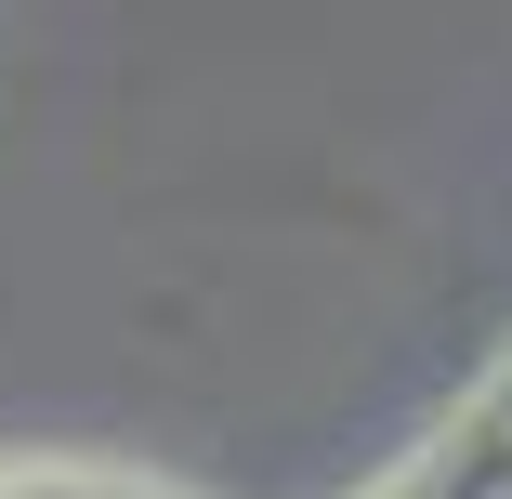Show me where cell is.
Returning a JSON list of instances; mask_svg holds the SVG:
<instances>
[{
	"instance_id": "1",
	"label": "cell",
	"mask_w": 512,
	"mask_h": 499,
	"mask_svg": "<svg viewBox=\"0 0 512 499\" xmlns=\"http://www.w3.org/2000/svg\"><path fill=\"white\" fill-rule=\"evenodd\" d=\"M0 499H171L145 473H0Z\"/></svg>"
}]
</instances>
